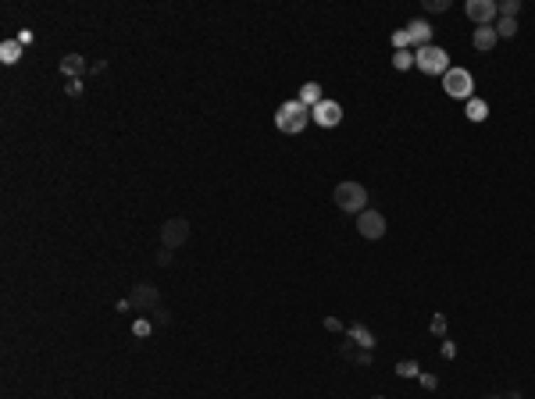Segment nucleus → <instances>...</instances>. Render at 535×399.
I'll use <instances>...</instances> for the list:
<instances>
[{
	"instance_id": "nucleus-1",
	"label": "nucleus",
	"mask_w": 535,
	"mask_h": 399,
	"mask_svg": "<svg viewBox=\"0 0 535 399\" xmlns=\"http://www.w3.org/2000/svg\"><path fill=\"white\" fill-rule=\"evenodd\" d=\"M307 122H311V107H304L300 100L282 104V107H279V115H275V125H279V132H286V136L304 132V129H307Z\"/></svg>"
},
{
	"instance_id": "nucleus-2",
	"label": "nucleus",
	"mask_w": 535,
	"mask_h": 399,
	"mask_svg": "<svg viewBox=\"0 0 535 399\" xmlns=\"http://www.w3.org/2000/svg\"><path fill=\"white\" fill-rule=\"evenodd\" d=\"M336 207L346 211V214H364L368 211V189L361 182H339L336 193H332Z\"/></svg>"
},
{
	"instance_id": "nucleus-3",
	"label": "nucleus",
	"mask_w": 535,
	"mask_h": 399,
	"mask_svg": "<svg viewBox=\"0 0 535 399\" xmlns=\"http://www.w3.org/2000/svg\"><path fill=\"white\" fill-rule=\"evenodd\" d=\"M414 65L425 72V75H446L450 72V58H446V50L443 47H421L418 54H414Z\"/></svg>"
},
{
	"instance_id": "nucleus-4",
	"label": "nucleus",
	"mask_w": 535,
	"mask_h": 399,
	"mask_svg": "<svg viewBox=\"0 0 535 399\" xmlns=\"http://www.w3.org/2000/svg\"><path fill=\"white\" fill-rule=\"evenodd\" d=\"M443 90H446V97L464 100V97H471L475 79H471V72H467V68H450V72L443 75Z\"/></svg>"
},
{
	"instance_id": "nucleus-5",
	"label": "nucleus",
	"mask_w": 535,
	"mask_h": 399,
	"mask_svg": "<svg viewBox=\"0 0 535 399\" xmlns=\"http://www.w3.org/2000/svg\"><path fill=\"white\" fill-rule=\"evenodd\" d=\"M161 243L164 250H175V246H186L189 243V221L186 218H171L161 225Z\"/></svg>"
},
{
	"instance_id": "nucleus-6",
	"label": "nucleus",
	"mask_w": 535,
	"mask_h": 399,
	"mask_svg": "<svg viewBox=\"0 0 535 399\" xmlns=\"http://www.w3.org/2000/svg\"><path fill=\"white\" fill-rule=\"evenodd\" d=\"M132 307H136V314H150V310H157L161 307V292H157V285H150V282H139L136 289H132V299H129Z\"/></svg>"
},
{
	"instance_id": "nucleus-7",
	"label": "nucleus",
	"mask_w": 535,
	"mask_h": 399,
	"mask_svg": "<svg viewBox=\"0 0 535 399\" xmlns=\"http://www.w3.org/2000/svg\"><path fill=\"white\" fill-rule=\"evenodd\" d=\"M499 15V4H492V0H467V18L475 26H492Z\"/></svg>"
},
{
	"instance_id": "nucleus-8",
	"label": "nucleus",
	"mask_w": 535,
	"mask_h": 399,
	"mask_svg": "<svg viewBox=\"0 0 535 399\" xmlns=\"http://www.w3.org/2000/svg\"><path fill=\"white\" fill-rule=\"evenodd\" d=\"M357 232H361L364 239H382V235H386V218H382L378 211H364V214L357 218Z\"/></svg>"
},
{
	"instance_id": "nucleus-9",
	"label": "nucleus",
	"mask_w": 535,
	"mask_h": 399,
	"mask_svg": "<svg viewBox=\"0 0 535 399\" xmlns=\"http://www.w3.org/2000/svg\"><path fill=\"white\" fill-rule=\"evenodd\" d=\"M311 118H314L322 129H332V125H339V122H343V107H339L336 100H322V104L311 111Z\"/></svg>"
},
{
	"instance_id": "nucleus-10",
	"label": "nucleus",
	"mask_w": 535,
	"mask_h": 399,
	"mask_svg": "<svg viewBox=\"0 0 535 399\" xmlns=\"http://www.w3.org/2000/svg\"><path fill=\"white\" fill-rule=\"evenodd\" d=\"M403 33H407V40H410L418 50H421V47H428V40H432V26H428V22H421V18H414Z\"/></svg>"
},
{
	"instance_id": "nucleus-11",
	"label": "nucleus",
	"mask_w": 535,
	"mask_h": 399,
	"mask_svg": "<svg viewBox=\"0 0 535 399\" xmlns=\"http://www.w3.org/2000/svg\"><path fill=\"white\" fill-rule=\"evenodd\" d=\"M83 72H86V61H83L79 54H65V58H61V75H68V79L75 83Z\"/></svg>"
},
{
	"instance_id": "nucleus-12",
	"label": "nucleus",
	"mask_w": 535,
	"mask_h": 399,
	"mask_svg": "<svg viewBox=\"0 0 535 399\" xmlns=\"http://www.w3.org/2000/svg\"><path fill=\"white\" fill-rule=\"evenodd\" d=\"M496 40H499V36H496L492 26H478V29H475V47H478V50H492Z\"/></svg>"
},
{
	"instance_id": "nucleus-13",
	"label": "nucleus",
	"mask_w": 535,
	"mask_h": 399,
	"mask_svg": "<svg viewBox=\"0 0 535 399\" xmlns=\"http://www.w3.org/2000/svg\"><path fill=\"white\" fill-rule=\"evenodd\" d=\"M322 100H325V97H322V86H318V83H307V86L300 90V104H304V107H311V111H314Z\"/></svg>"
},
{
	"instance_id": "nucleus-14",
	"label": "nucleus",
	"mask_w": 535,
	"mask_h": 399,
	"mask_svg": "<svg viewBox=\"0 0 535 399\" xmlns=\"http://www.w3.org/2000/svg\"><path fill=\"white\" fill-rule=\"evenodd\" d=\"M22 58V40H8L4 47H0V61H4V65H15Z\"/></svg>"
},
{
	"instance_id": "nucleus-15",
	"label": "nucleus",
	"mask_w": 535,
	"mask_h": 399,
	"mask_svg": "<svg viewBox=\"0 0 535 399\" xmlns=\"http://www.w3.org/2000/svg\"><path fill=\"white\" fill-rule=\"evenodd\" d=\"M467 118L471 122H485L489 118V104L485 100H467Z\"/></svg>"
},
{
	"instance_id": "nucleus-16",
	"label": "nucleus",
	"mask_w": 535,
	"mask_h": 399,
	"mask_svg": "<svg viewBox=\"0 0 535 399\" xmlns=\"http://www.w3.org/2000/svg\"><path fill=\"white\" fill-rule=\"evenodd\" d=\"M492 29H496V36H507V40H510V36L517 33V22H514V18H499Z\"/></svg>"
},
{
	"instance_id": "nucleus-17",
	"label": "nucleus",
	"mask_w": 535,
	"mask_h": 399,
	"mask_svg": "<svg viewBox=\"0 0 535 399\" xmlns=\"http://www.w3.org/2000/svg\"><path fill=\"white\" fill-rule=\"evenodd\" d=\"M521 11V0H507V4H499V18H517Z\"/></svg>"
},
{
	"instance_id": "nucleus-18",
	"label": "nucleus",
	"mask_w": 535,
	"mask_h": 399,
	"mask_svg": "<svg viewBox=\"0 0 535 399\" xmlns=\"http://www.w3.org/2000/svg\"><path fill=\"white\" fill-rule=\"evenodd\" d=\"M154 331V321H147V317H139L136 324H132V335H139V339H147Z\"/></svg>"
},
{
	"instance_id": "nucleus-19",
	"label": "nucleus",
	"mask_w": 535,
	"mask_h": 399,
	"mask_svg": "<svg viewBox=\"0 0 535 399\" xmlns=\"http://www.w3.org/2000/svg\"><path fill=\"white\" fill-rule=\"evenodd\" d=\"M414 65V54L410 50H396V68H410Z\"/></svg>"
},
{
	"instance_id": "nucleus-20",
	"label": "nucleus",
	"mask_w": 535,
	"mask_h": 399,
	"mask_svg": "<svg viewBox=\"0 0 535 399\" xmlns=\"http://www.w3.org/2000/svg\"><path fill=\"white\" fill-rule=\"evenodd\" d=\"M150 321H154V324H168V310H164V307L150 310Z\"/></svg>"
},
{
	"instance_id": "nucleus-21",
	"label": "nucleus",
	"mask_w": 535,
	"mask_h": 399,
	"mask_svg": "<svg viewBox=\"0 0 535 399\" xmlns=\"http://www.w3.org/2000/svg\"><path fill=\"white\" fill-rule=\"evenodd\" d=\"M428 11H446V0H425Z\"/></svg>"
},
{
	"instance_id": "nucleus-22",
	"label": "nucleus",
	"mask_w": 535,
	"mask_h": 399,
	"mask_svg": "<svg viewBox=\"0 0 535 399\" xmlns=\"http://www.w3.org/2000/svg\"><path fill=\"white\" fill-rule=\"evenodd\" d=\"M65 90H68V97H79V93H83V83H79V79H75V83H68V86H65Z\"/></svg>"
},
{
	"instance_id": "nucleus-23",
	"label": "nucleus",
	"mask_w": 535,
	"mask_h": 399,
	"mask_svg": "<svg viewBox=\"0 0 535 399\" xmlns=\"http://www.w3.org/2000/svg\"><path fill=\"white\" fill-rule=\"evenodd\" d=\"M157 264L168 267V264H171V250H161V253H157Z\"/></svg>"
},
{
	"instance_id": "nucleus-24",
	"label": "nucleus",
	"mask_w": 535,
	"mask_h": 399,
	"mask_svg": "<svg viewBox=\"0 0 535 399\" xmlns=\"http://www.w3.org/2000/svg\"><path fill=\"white\" fill-rule=\"evenodd\" d=\"M400 374H403V378H410V374H418V367L407 360V363H400Z\"/></svg>"
}]
</instances>
